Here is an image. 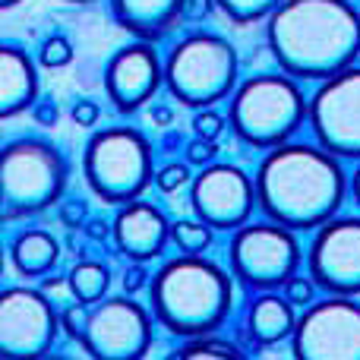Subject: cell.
Masks as SVG:
<instances>
[{
    "mask_svg": "<svg viewBox=\"0 0 360 360\" xmlns=\"http://www.w3.org/2000/svg\"><path fill=\"white\" fill-rule=\"evenodd\" d=\"M149 285L152 281H149V272H146V262H133V266L124 272V291L127 294H139Z\"/></svg>",
    "mask_w": 360,
    "mask_h": 360,
    "instance_id": "1f68e13d",
    "label": "cell"
},
{
    "mask_svg": "<svg viewBox=\"0 0 360 360\" xmlns=\"http://www.w3.org/2000/svg\"><path fill=\"white\" fill-rule=\"evenodd\" d=\"M186 0H111V13L120 29L139 41H158L184 19Z\"/></svg>",
    "mask_w": 360,
    "mask_h": 360,
    "instance_id": "e0dca14e",
    "label": "cell"
},
{
    "mask_svg": "<svg viewBox=\"0 0 360 360\" xmlns=\"http://www.w3.org/2000/svg\"><path fill=\"white\" fill-rule=\"evenodd\" d=\"M190 205L199 221L215 231H237L256 209V184L234 165H205L190 186Z\"/></svg>",
    "mask_w": 360,
    "mask_h": 360,
    "instance_id": "4fadbf2b",
    "label": "cell"
},
{
    "mask_svg": "<svg viewBox=\"0 0 360 360\" xmlns=\"http://www.w3.org/2000/svg\"><path fill=\"white\" fill-rule=\"evenodd\" d=\"M294 310H297V307H294L285 294L259 291V297H256L247 310V332L253 335V342L259 345V348L285 342V338L294 335V326H297V313Z\"/></svg>",
    "mask_w": 360,
    "mask_h": 360,
    "instance_id": "d6986e66",
    "label": "cell"
},
{
    "mask_svg": "<svg viewBox=\"0 0 360 360\" xmlns=\"http://www.w3.org/2000/svg\"><path fill=\"white\" fill-rule=\"evenodd\" d=\"M186 184H190V168L180 162H171V165H165L162 171H155V186L162 193H177L180 186H186Z\"/></svg>",
    "mask_w": 360,
    "mask_h": 360,
    "instance_id": "83f0119b",
    "label": "cell"
},
{
    "mask_svg": "<svg viewBox=\"0 0 360 360\" xmlns=\"http://www.w3.org/2000/svg\"><path fill=\"white\" fill-rule=\"evenodd\" d=\"M224 127H228V120L218 111H212V108H199L196 117H193V133L202 139H218L224 133Z\"/></svg>",
    "mask_w": 360,
    "mask_h": 360,
    "instance_id": "4316f807",
    "label": "cell"
},
{
    "mask_svg": "<svg viewBox=\"0 0 360 360\" xmlns=\"http://www.w3.org/2000/svg\"><path fill=\"white\" fill-rule=\"evenodd\" d=\"M212 10H215V0H186L184 4V19L199 22V19H205Z\"/></svg>",
    "mask_w": 360,
    "mask_h": 360,
    "instance_id": "836d02e7",
    "label": "cell"
},
{
    "mask_svg": "<svg viewBox=\"0 0 360 360\" xmlns=\"http://www.w3.org/2000/svg\"><path fill=\"white\" fill-rule=\"evenodd\" d=\"M79 342L89 357L136 360L152 345V316L130 297H105L89 307V319Z\"/></svg>",
    "mask_w": 360,
    "mask_h": 360,
    "instance_id": "8fae6325",
    "label": "cell"
},
{
    "mask_svg": "<svg viewBox=\"0 0 360 360\" xmlns=\"http://www.w3.org/2000/svg\"><path fill=\"white\" fill-rule=\"evenodd\" d=\"M281 294H285L294 307L304 310V307H310L313 300H316V281L307 278V275H291V278L285 281V288H281Z\"/></svg>",
    "mask_w": 360,
    "mask_h": 360,
    "instance_id": "484cf974",
    "label": "cell"
},
{
    "mask_svg": "<svg viewBox=\"0 0 360 360\" xmlns=\"http://www.w3.org/2000/svg\"><path fill=\"white\" fill-rule=\"evenodd\" d=\"M316 288L326 294H360V218H329L313 234L307 253Z\"/></svg>",
    "mask_w": 360,
    "mask_h": 360,
    "instance_id": "5bb4252c",
    "label": "cell"
},
{
    "mask_svg": "<svg viewBox=\"0 0 360 360\" xmlns=\"http://www.w3.org/2000/svg\"><path fill=\"white\" fill-rule=\"evenodd\" d=\"M307 105L297 79L281 73H256L234 86L228 101V124L234 136L256 149L291 143L307 120Z\"/></svg>",
    "mask_w": 360,
    "mask_h": 360,
    "instance_id": "277c9868",
    "label": "cell"
},
{
    "mask_svg": "<svg viewBox=\"0 0 360 360\" xmlns=\"http://www.w3.org/2000/svg\"><path fill=\"white\" fill-rule=\"evenodd\" d=\"M165 86L186 108H212L218 98H231L237 86V51L209 32L180 38L165 57Z\"/></svg>",
    "mask_w": 360,
    "mask_h": 360,
    "instance_id": "52a82bcc",
    "label": "cell"
},
{
    "mask_svg": "<svg viewBox=\"0 0 360 360\" xmlns=\"http://www.w3.org/2000/svg\"><path fill=\"white\" fill-rule=\"evenodd\" d=\"M38 105V73L32 57L19 44L0 48V114L16 117Z\"/></svg>",
    "mask_w": 360,
    "mask_h": 360,
    "instance_id": "ac0fdd59",
    "label": "cell"
},
{
    "mask_svg": "<svg viewBox=\"0 0 360 360\" xmlns=\"http://www.w3.org/2000/svg\"><path fill=\"white\" fill-rule=\"evenodd\" d=\"M54 307L41 291L6 288L0 297V351L4 357H44L57 338Z\"/></svg>",
    "mask_w": 360,
    "mask_h": 360,
    "instance_id": "7c38bea8",
    "label": "cell"
},
{
    "mask_svg": "<svg viewBox=\"0 0 360 360\" xmlns=\"http://www.w3.org/2000/svg\"><path fill=\"white\" fill-rule=\"evenodd\" d=\"M10 259H13V269H16L22 278H41V275H48L51 269L57 266L60 247H57V240L48 234V231L29 228L13 240Z\"/></svg>",
    "mask_w": 360,
    "mask_h": 360,
    "instance_id": "ffe728a7",
    "label": "cell"
},
{
    "mask_svg": "<svg viewBox=\"0 0 360 360\" xmlns=\"http://www.w3.org/2000/svg\"><path fill=\"white\" fill-rule=\"evenodd\" d=\"M57 215H60V224H67V228H82L89 218V205L86 199H60Z\"/></svg>",
    "mask_w": 360,
    "mask_h": 360,
    "instance_id": "f546056e",
    "label": "cell"
},
{
    "mask_svg": "<svg viewBox=\"0 0 360 360\" xmlns=\"http://www.w3.org/2000/svg\"><path fill=\"white\" fill-rule=\"evenodd\" d=\"M313 136L335 158H360V67L319 82L307 105Z\"/></svg>",
    "mask_w": 360,
    "mask_h": 360,
    "instance_id": "30bf717a",
    "label": "cell"
},
{
    "mask_svg": "<svg viewBox=\"0 0 360 360\" xmlns=\"http://www.w3.org/2000/svg\"><path fill=\"white\" fill-rule=\"evenodd\" d=\"M177 357H193V360H228V357H240V351L234 348L231 342H221V338H212L209 335H196V338H186L184 348L177 351Z\"/></svg>",
    "mask_w": 360,
    "mask_h": 360,
    "instance_id": "cb8c5ba5",
    "label": "cell"
},
{
    "mask_svg": "<svg viewBox=\"0 0 360 360\" xmlns=\"http://www.w3.org/2000/svg\"><path fill=\"white\" fill-rule=\"evenodd\" d=\"M82 231H86V237H92V240H108V237H111V224L101 221V218L86 221V224H82Z\"/></svg>",
    "mask_w": 360,
    "mask_h": 360,
    "instance_id": "e575fe53",
    "label": "cell"
},
{
    "mask_svg": "<svg viewBox=\"0 0 360 360\" xmlns=\"http://www.w3.org/2000/svg\"><path fill=\"white\" fill-rule=\"evenodd\" d=\"M212 231L215 228H209L199 218H184V221L171 224V240H174V247L180 253H202L212 243Z\"/></svg>",
    "mask_w": 360,
    "mask_h": 360,
    "instance_id": "7402d4cb",
    "label": "cell"
},
{
    "mask_svg": "<svg viewBox=\"0 0 360 360\" xmlns=\"http://www.w3.org/2000/svg\"><path fill=\"white\" fill-rule=\"evenodd\" d=\"M165 63L152 41H133L120 48L105 67V92L120 114H133L162 89Z\"/></svg>",
    "mask_w": 360,
    "mask_h": 360,
    "instance_id": "9a60e30c",
    "label": "cell"
},
{
    "mask_svg": "<svg viewBox=\"0 0 360 360\" xmlns=\"http://www.w3.org/2000/svg\"><path fill=\"white\" fill-rule=\"evenodd\" d=\"M281 0H215V6L237 25H250L259 22V19H269L275 13Z\"/></svg>",
    "mask_w": 360,
    "mask_h": 360,
    "instance_id": "603a6c76",
    "label": "cell"
},
{
    "mask_svg": "<svg viewBox=\"0 0 360 360\" xmlns=\"http://www.w3.org/2000/svg\"><path fill=\"white\" fill-rule=\"evenodd\" d=\"M67 186V158L48 139L22 136L0 152V205L4 221H22L60 202Z\"/></svg>",
    "mask_w": 360,
    "mask_h": 360,
    "instance_id": "5b68a950",
    "label": "cell"
},
{
    "mask_svg": "<svg viewBox=\"0 0 360 360\" xmlns=\"http://www.w3.org/2000/svg\"><path fill=\"white\" fill-rule=\"evenodd\" d=\"M35 120H38V124H44V127L54 124V120H57L54 105H51V101H38V105H35Z\"/></svg>",
    "mask_w": 360,
    "mask_h": 360,
    "instance_id": "d590c367",
    "label": "cell"
},
{
    "mask_svg": "<svg viewBox=\"0 0 360 360\" xmlns=\"http://www.w3.org/2000/svg\"><path fill=\"white\" fill-rule=\"evenodd\" d=\"M86 319H89V307L76 300L73 307H67V310L60 313V332L70 338H79L82 329H86Z\"/></svg>",
    "mask_w": 360,
    "mask_h": 360,
    "instance_id": "f1b7e54d",
    "label": "cell"
},
{
    "mask_svg": "<svg viewBox=\"0 0 360 360\" xmlns=\"http://www.w3.org/2000/svg\"><path fill=\"white\" fill-rule=\"evenodd\" d=\"M111 237L117 250L133 262H149L162 256L165 243L171 240V221L158 205L146 199H133L117 205V218L111 224Z\"/></svg>",
    "mask_w": 360,
    "mask_h": 360,
    "instance_id": "2e32d148",
    "label": "cell"
},
{
    "mask_svg": "<svg viewBox=\"0 0 360 360\" xmlns=\"http://www.w3.org/2000/svg\"><path fill=\"white\" fill-rule=\"evenodd\" d=\"M215 155H218L215 139H202V136H196L190 146H186V162L196 165V168H205V165H212V162H215Z\"/></svg>",
    "mask_w": 360,
    "mask_h": 360,
    "instance_id": "4dcf8cb0",
    "label": "cell"
},
{
    "mask_svg": "<svg viewBox=\"0 0 360 360\" xmlns=\"http://www.w3.org/2000/svg\"><path fill=\"white\" fill-rule=\"evenodd\" d=\"M253 184L262 215L291 231H316L335 218L348 190L338 158L319 143H281L269 149Z\"/></svg>",
    "mask_w": 360,
    "mask_h": 360,
    "instance_id": "7a4b0ae2",
    "label": "cell"
},
{
    "mask_svg": "<svg viewBox=\"0 0 360 360\" xmlns=\"http://www.w3.org/2000/svg\"><path fill=\"white\" fill-rule=\"evenodd\" d=\"M82 174L89 190L108 205L143 199L146 186L155 180L149 139L136 127L98 130L82 152Z\"/></svg>",
    "mask_w": 360,
    "mask_h": 360,
    "instance_id": "8992f818",
    "label": "cell"
},
{
    "mask_svg": "<svg viewBox=\"0 0 360 360\" xmlns=\"http://www.w3.org/2000/svg\"><path fill=\"white\" fill-rule=\"evenodd\" d=\"M73 60V44H70V38L63 35H51L41 41V48H38V63L48 70H57V67H67V63Z\"/></svg>",
    "mask_w": 360,
    "mask_h": 360,
    "instance_id": "d4e9b609",
    "label": "cell"
},
{
    "mask_svg": "<svg viewBox=\"0 0 360 360\" xmlns=\"http://www.w3.org/2000/svg\"><path fill=\"white\" fill-rule=\"evenodd\" d=\"M67 4H92V0H67Z\"/></svg>",
    "mask_w": 360,
    "mask_h": 360,
    "instance_id": "ab89813d",
    "label": "cell"
},
{
    "mask_svg": "<svg viewBox=\"0 0 360 360\" xmlns=\"http://www.w3.org/2000/svg\"><path fill=\"white\" fill-rule=\"evenodd\" d=\"M16 4H22V0H4V6L10 10V6H16Z\"/></svg>",
    "mask_w": 360,
    "mask_h": 360,
    "instance_id": "f35d334b",
    "label": "cell"
},
{
    "mask_svg": "<svg viewBox=\"0 0 360 360\" xmlns=\"http://www.w3.org/2000/svg\"><path fill=\"white\" fill-rule=\"evenodd\" d=\"M231 272L237 275L243 288L250 291H275L285 288L291 275L300 269V243L291 228L278 221H256L240 224L231 237L228 247Z\"/></svg>",
    "mask_w": 360,
    "mask_h": 360,
    "instance_id": "ba28073f",
    "label": "cell"
},
{
    "mask_svg": "<svg viewBox=\"0 0 360 360\" xmlns=\"http://www.w3.org/2000/svg\"><path fill=\"white\" fill-rule=\"evenodd\" d=\"M171 117H174V114H171V108H155V111H152V120H155L158 127H168Z\"/></svg>",
    "mask_w": 360,
    "mask_h": 360,
    "instance_id": "8d00e7d4",
    "label": "cell"
},
{
    "mask_svg": "<svg viewBox=\"0 0 360 360\" xmlns=\"http://www.w3.org/2000/svg\"><path fill=\"white\" fill-rule=\"evenodd\" d=\"M108 281H111V275H108V269L101 266V262H76L73 269H70L67 275V285H70V294H73L79 304L86 307H95L98 300L108 297Z\"/></svg>",
    "mask_w": 360,
    "mask_h": 360,
    "instance_id": "44dd1931",
    "label": "cell"
},
{
    "mask_svg": "<svg viewBox=\"0 0 360 360\" xmlns=\"http://www.w3.org/2000/svg\"><path fill=\"white\" fill-rule=\"evenodd\" d=\"M291 354L304 360H360V304L348 294L313 300L297 316Z\"/></svg>",
    "mask_w": 360,
    "mask_h": 360,
    "instance_id": "9c48e42d",
    "label": "cell"
},
{
    "mask_svg": "<svg viewBox=\"0 0 360 360\" xmlns=\"http://www.w3.org/2000/svg\"><path fill=\"white\" fill-rule=\"evenodd\" d=\"M152 316L171 335H209L228 319L234 288L231 278L199 253H184L165 262L149 285Z\"/></svg>",
    "mask_w": 360,
    "mask_h": 360,
    "instance_id": "3957f363",
    "label": "cell"
},
{
    "mask_svg": "<svg viewBox=\"0 0 360 360\" xmlns=\"http://www.w3.org/2000/svg\"><path fill=\"white\" fill-rule=\"evenodd\" d=\"M275 63L294 79H329L360 57V10L351 0H281L266 19Z\"/></svg>",
    "mask_w": 360,
    "mask_h": 360,
    "instance_id": "6da1fadb",
    "label": "cell"
},
{
    "mask_svg": "<svg viewBox=\"0 0 360 360\" xmlns=\"http://www.w3.org/2000/svg\"><path fill=\"white\" fill-rule=\"evenodd\" d=\"M351 193H354V199H357V205H360V162H357L354 174H351Z\"/></svg>",
    "mask_w": 360,
    "mask_h": 360,
    "instance_id": "74e56055",
    "label": "cell"
},
{
    "mask_svg": "<svg viewBox=\"0 0 360 360\" xmlns=\"http://www.w3.org/2000/svg\"><path fill=\"white\" fill-rule=\"evenodd\" d=\"M98 105H95V101H89V98H82V101H76L73 105V111H70V117H73V124H79L82 130H86V127H95L98 124Z\"/></svg>",
    "mask_w": 360,
    "mask_h": 360,
    "instance_id": "d6a6232c",
    "label": "cell"
}]
</instances>
